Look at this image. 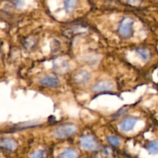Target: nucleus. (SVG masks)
I'll list each match as a JSON object with an SVG mask.
<instances>
[{"instance_id":"nucleus-1","label":"nucleus","mask_w":158,"mask_h":158,"mask_svg":"<svg viewBox=\"0 0 158 158\" xmlns=\"http://www.w3.org/2000/svg\"><path fill=\"white\" fill-rule=\"evenodd\" d=\"M134 20L130 17H125L121 20L118 28V32L123 38H129L133 34Z\"/></svg>"},{"instance_id":"nucleus-2","label":"nucleus","mask_w":158,"mask_h":158,"mask_svg":"<svg viewBox=\"0 0 158 158\" xmlns=\"http://www.w3.org/2000/svg\"><path fill=\"white\" fill-rule=\"evenodd\" d=\"M77 132V127L73 124H64L59 127L54 131V136L56 138L64 139L74 135Z\"/></svg>"},{"instance_id":"nucleus-3","label":"nucleus","mask_w":158,"mask_h":158,"mask_svg":"<svg viewBox=\"0 0 158 158\" xmlns=\"http://www.w3.org/2000/svg\"><path fill=\"white\" fill-rule=\"evenodd\" d=\"M80 145L83 150L89 151H96L99 148V145L94 137L89 135H84L80 138Z\"/></svg>"},{"instance_id":"nucleus-4","label":"nucleus","mask_w":158,"mask_h":158,"mask_svg":"<svg viewBox=\"0 0 158 158\" xmlns=\"http://www.w3.org/2000/svg\"><path fill=\"white\" fill-rule=\"evenodd\" d=\"M53 70L59 74H64L70 69L69 61L64 58H57L53 60L52 63Z\"/></svg>"},{"instance_id":"nucleus-5","label":"nucleus","mask_w":158,"mask_h":158,"mask_svg":"<svg viewBox=\"0 0 158 158\" xmlns=\"http://www.w3.org/2000/svg\"><path fill=\"white\" fill-rule=\"evenodd\" d=\"M91 74L87 70L82 69L76 73L73 76V81L80 86L86 85L90 81Z\"/></svg>"},{"instance_id":"nucleus-6","label":"nucleus","mask_w":158,"mask_h":158,"mask_svg":"<svg viewBox=\"0 0 158 158\" xmlns=\"http://www.w3.org/2000/svg\"><path fill=\"white\" fill-rule=\"evenodd\" d=\"M114 89V84L110 80H103L97 82L94 85L92 90L96 93L106 92V91H112Z\"/></svg>"},{"instance_id":"nucleus-7","label":"nucleus","mask_w":158,"mask_h":158,"mask_svg":"<svg viewBox=\"0 0 158 158\" xmlns=\"http://www.w3.org/2000/svg\"><path fill=\"white\" fill-rule=\"evenodd\" d=\"M39 82H40L42 85H43V86L50 88L56 87V86H58L60 83V80H59L58 77H56V76L54 75H50V74L41 77V78L39 80Z\"/></svg>"},{"instance_id":"nucleus-8","label":"nucleus","mask_w":158,"mask_h":158,"mask_svg":"<svg viewBox=\"0 0 158 158\" xmlns=\"http://www.w3.org/2000/svg\"><path fill=\"white\" fill-rule=\"evenodd\" d=\"M137 120L135 117H129L125 118L123 121L120 123V128L124 132H129V131H132L134 127H135L136 123H137Z\"/></svg>"},{"instance_id":"nucleus-9","label":"nucleus","mask_w":158,"mask_h":158,"mask_svg":"<svg viewBox=\"0 0 158 158\" xmlns=\"http://www.w3.org/2000/svg\"><path fill=\"white\" fill-rule=\"evenodd\" d=\"M0 147L9 151H14L17 148V143L15 140L9 138H3L0 140Z\"/></svg>"},{"instance_id":"nucleus-10","label":"nucleus","mask_w":158,"mask_h":158,"mask_svg":"<svg viewBox=\"0 0 158 158\" xmlns=\"http://www.w3.org/2000/svg\"><path fill=\"white\" fill-rule=\"evenodd\" d=\"M58 158H78V154L73 149H66L59 154Z\"/></svg>"},{"instance_id":"nucleus-11","label":"nucleus","mask_w":158,"mask_h":158,"mask_svg":"<svg viewBox=\"0 0 158 158\" xmlns=\"http://www.w3.org/2000/svg\"><path fill=\"white\" fill-rule=\"evenodd\" d=\"M78 3V0H66L65 1V9L67 13H71L76 9Z\"/></svg>"},{"instance_id":"nucleus-12","label":"nucleus","mask_w":158,"mask_h":158,"mask_svg":"<svg viewBox=\"0 0 158 158\" xmlns=\"http://www.w3.org/2000/svg\"><path fill=\"white\" fill-rule=\"evenodd\" d=\"M147 150L151 154H158V140H152L148 143Z\"/></svg>"},{"instance_id":"nucleus-13","label":"nucleus","mask_w":158,"mask_h":158,"mask_svg":"<svg viewBox=\"0 0 158 158\" xmlns=\"http://www.w3.org/2000/svg\"><path fill=\"white\" fill-rule=\"evenodd\" d=\"M137 52L139 55V56L143 60V61H148L150 59V52L148 49H143V48H140V49H137Z\"/></svg>"},{"instance_id":"nucleus-14","label":"nucleus","mask_w":158,"mask_h":158,"mask_svg":"<svg viewBox=\"0 0 158 158\" xmlns=\"http://www.w3.org/2000/svg\"><path fill=\"white\" fill-rule=\"evenodd\" d=\"M107 141L109 143L114 147H118L120 144V140L119 137H116V136H109L107 137Z\"/></svg>"},{"instance_id":"nucleus-15","label":"nucleus","mask_w":158,"mask_h":158,"mask_svg":"<svg viewBox=\"0 0 158 158\" xmlns=\"http://www.w3.org/2000/svg\"><path fill=\"white\" fill-rule=\"evenodd\" d=\"M46 153L43 150H38L30 155V158H46Z\"/></svg>"},{"instance_id":"nucleus-16","label":"nucleus","mask_w":158,"mask_h":158,"mask_svg":"<svg viewBox=\"0 0 158 158\" xmlns=\"http://www.w3.org/2000/svg\"><path fill=\"white\" fill-rule=\"evenodd\" d=\"M128 2L132 5H135L138 2V0H128Z\"/></svg>"}]
</instances>
